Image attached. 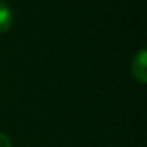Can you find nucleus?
<instances>
[{
  "label": "nucleus",
  "instance_id": "nucleus-1",
  "mask_svg": "<svg viewBox=\"0 0 147 147\" xmlns=\"http://www.w3.org/2000/svg\"><path fill=\"white\" fill-rule=\"evenodd\" d=\"M147 51L146 49H141L134 59L131 60V73L133 76L139 81L141 84H144L147 81Z\"/></svg>",
  "mask_w": 147,
  "mask_h": 147
},
{
  "label": "nucleus",
  "instance_id": "nucleus-2",
  "mask_svg": "<svg viewBox=\"0 0 147 147\" xmlns=\"http://www.w3.org/2000/svg\"><path fill=\"white\" fill-rule=\"evenodd\" d=\"M13 21H14L13 10L8 7V3L0 0V33L10 30V27L13 26Z\"/></svg>",
  "mask_w": 147,
  "mask_h": 147
},
{
  "label": "nucleus",
  "instance_id": "nucleus-3",
  "mask_svg": "<svg viewBox=\"0 0 147 147\" xmlns=\"http://www.w3.org/2000/svg\"><path fill=\"white\" fill-rule=\"evenodd\" d=\"M0 147H11V139L3 133H0Z\"/></svg>",
  "mask_w": 147,
  "mask_h": 147
}]
</instances>
